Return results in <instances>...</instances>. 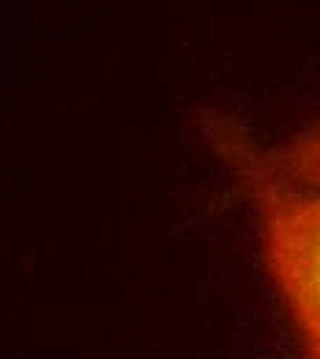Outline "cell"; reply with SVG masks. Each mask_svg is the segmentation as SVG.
<instances>
[{"label":"cell","mask_w":320,"mask_h":359,"mask_svg":"<svg viewBox=\"0 0 320 359\" xmlns=\"http://www.w3.org/2000/svg\"><path fill=\"white\" fill-rule=\"evenodd\" d=\"M204 133L254 205L263 263L298 359H320V185L276 177L260 147L224 116H207Z\"/></svg>","instance_id":"cell-1"},{"label":"cell","mask_w":320,"mask_h":359,"mask_svg":"<svg viewBox=\"0 0 320 359\" xmlns=\"http://www.w3.org/2000/svg\"><path fill=\"white\" fill-rule=\"evenodd\" d=\"M260 158L276 177L320 185V122L287 138L276 149H260Z\"/></svg>","instance_id":"cell-2"}]
</instances>
